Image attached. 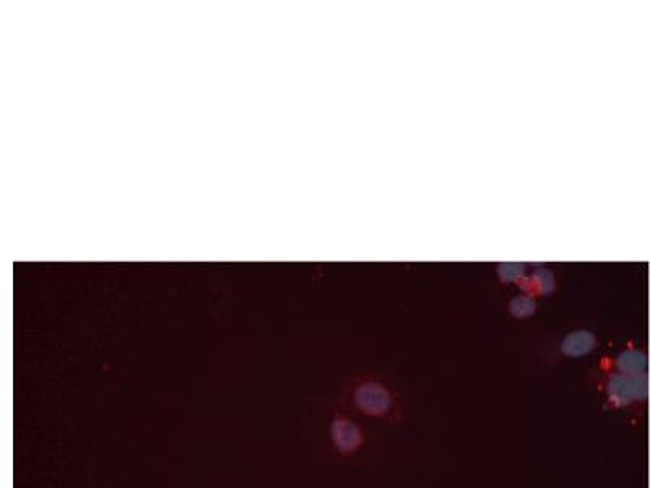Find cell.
Masks as SVG:
<instances>
[{"label": "cell", "instance_id": "obj_1", "mask_svg": "<svg viewBox=\"0 0 650 488\" xmlns=\"http://www.w3.org/2000/svg\"><path fill=\"white\" fill-rule=\"evenodd\" d=\"M314 410L316 440L325 458L348 467H366L381 458V438L373 428L356 419L337 399H321Z\"/></svg>", "mask_w": 650, "mask_h": 488}, {"label": "cell", "instance_id": "obj_2", "mask_svg": "<svg viewBox=\"0 0 650 488\" xmlns=\"http://www.w3.org/2000/svg\"><path fill=\"white\" fill-rule=\"evenodd\" d=\"M337 401L371 428L402 427L410 412L402 389L377 373H360L348 378Z\"/></svg>", "mask_w": 650, "mask_h": 488}, {"label": "cell", "instance_id": "obj_3", "mask_svg": "<svg viewBox=\"0 0 650 488\" xmlns=\"http://www.w3.org/2000/svg\"><path fill=\"white\" fill-rule=\"evenodd\" d=\"M603 404L613 412L637 415L644 412L649 401L647 375H623L613 371H600L595 378Z\"/></svg>", "mask_w": 650, "mask_h": 488}, {"label": "cell", "instance_id": "obj_4", "mask_svg": "<svg viewBox=\"0 0 650 488\" xmlns=\"http://www.w3.org/2000/svg\"><path fill=\"white\" fill-rule=\"evenodd\" d=\"M600 371H613L623 375H647V355L639 349L621 350L613 357V362L607 363Z\"/></svg>", "mask_w": 650, "mask_h": 488}, {"label": "cell", "instance_id": "obj_5", "mask_svg": "<svg viewBox=\"0 0 650 488\" xmlns=\"http://www.w3.org/2000/svg\"><path fill=\"white\" fill-rule=\"evenodd\" d=\"M597 345V337L590 331H574L564 337L561 352L564 357L579 358L589 355Z\"/></svg>", "mask_w": 650, "mask_h": 488}, {"label": "cell", "instance_id": "obj_6", "mask_svg": "<svg viewBox=\"0 0 650 488\" xmlns=\"http://www.w3.org/2000/svg\"><path fill=\"white\" fill-rule=\"evenodd\" d=\"M535 301L530 297H517L512 300L511 303V313L516 316V318L524 319L529 318L535 313Z\"/></svg>", "mask_w": 650, "mask_h": 488}]
</instances>
